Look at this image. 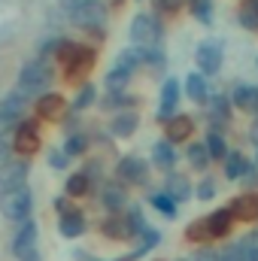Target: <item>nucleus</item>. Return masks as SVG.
Listing matches in <instances>:
<instances>
[{"label":"nucleus","mask_w":258,"mask_h":261,"mask_svg":"<svg viewBox=\"0 0 258 261\" xmlns=\"http://www.w3.org/2000/svg\"><path fill=\"white\" fill-rule=\"evenodd\" d=\"M255 164H258V155H255Z\"/></svg>","instance_id":"4d7b16f0"},{"label":"nucleus","mask_w":258,"mask_h":261,"mask_svg":"<svg viewBox=\"0 0 258 261\" xmlns=\"http://www.w3.org/2000/svg\"><path fill=\"white\" fill-rule=\"evenodd\" d=\"M52 85V70L43 64V61H28V64L18 70V88L24 97H40L46 94Z\"/></svg>","instance_id":"7ed1b4c3"},{"label":"nucleus","mask_w":258,"mask_h":261,"mask_svg":"<svg viewBox=\"0 0 258 261\" xmlns=\"http://www.w3.org/2000/svg\"><path fill=\"white\" fill-rule=\"evenodd\" d=\"M186 158H189V164H192L194 170H207V167H210V161H213L203 143H192V146L186 149Z\"/></svg>","instance_id":"f704fd0d"},{"label":"nucleus","mask_w":258,"mask_h":261,"mask_svg":"<svg viewBox=\"0 0 258 261\" xmlns=\"http://www.w3.org/2000/svg\"><path fill=\"white\" fill-rule=\"evenodd\" d=\"M179 94H183V82L179 79H167L161 85V107H158V122L167 125L173 116H176V107H179Z\"/></svg>","instance_id":"9d476101"},{"label":"nucleus","mask_w":258,"mask_h":261,"mask_svg":"<svg viewBox=\"0 0 258 261\" xmlns=\"http://www.w3.org/2000/svg\"><path fill=\"white\" fill-rule=\"evenodd\" d=\"M240 24L246 31H258V0H243L240 3Z\"/></svg>","instance_id":"4c0bfd02"},{"label":"nucleus","mask_w":258,"mask_h":261,"mask_svg":"<svg viewBox=\"0 0 258 261\" xmlns=\"http://www.w3.org/2000/svg\"><path fill=\"white\" fill-rule=\"evenodd\" d=\"M64 195L67 197H85V195H91V176H88L85 170L70 173V176L64 179Z\"/></svg>","instance_id":"cd10ccee"},{"label":"nucleus","mask_w":258,"mask_h":261,"mask_svg":"<svg viewBox=\"0 0 258 261\" xmlns=\"http://www.w3.org/2000/svg\"><path fill=\"white\" fill-rule=\"evenodd\" d=\"M155 261H161V258H155Z\"/></svg>","instance_id":"13d9d810"},{"label":"nucleus","mask_w":258,"mask_h":261,"mask_svg":"<svg viewBox=\"0 0 258 261\" xmlns=\"http://www.w3.org/2000/svg\"><path fill=\"white\" fill-rule=\"evenodd\" d=\"M186 243H197V246H210L213 240H210V231H207V219H194L186 225Z\"/></svg>","instance_id":"7c9ffc66"},{"label":"nucleus","mask_w":258,"mask_h":261,"mask_svg":"<svg viewBox=\"0 0 258 261\" xmlns=\"http://www.w3.org/2000/svg\"><path fill=\"white\" fill-rule=\"evenodd\" d=\"M237 246H240V252H243L246 261H258V231H249L246 237H240Z\"/></svg>","instance_id":"a19ab883"},{"label":"nucleus","mask_w":258,"mask_h":261,"mask_svg":"<svg viewBox=\"0 0 258 261\" xmlns=\"http://www.w3.org/2000/svg\"><path fill=\"white\" fill-rule=\"evenodd\" d=\"M192 261H219V252H216L213 246H200V249L194 252Z\"/></svg>","instance_id":"de8ad7c7"},{"label":"nucleus","mask_w":258,"mask_h":261,"mask_svg":"<svg viewBox=\"0 0 258 261\" xmlns=\"http://www.w3.org/2000/svg\"><path fill=\"white\" fill-rule=\"evenodd\" d=\"M0 213L9 222H28L31 213H34V192L28 186L12 189V192H3L0 195Z\"/></svg>","instance_id":"20e7f679"},{"label":"nucleus","mask_w":258,"mask_h":261,"mask_svg":"<svg viewBox=\"0 0 258 261\" xmlns=\"http://www.w3.org/2000/svg\"><path fill=\"white\" fill-rule=\"evenodd\" d=\"M34 110H37V119L40 122H58L67 110V100L61 94H55V91H46V94L37 97V107Z\"/></svg>","instance_id":"f8f14e48"},{"label":"nucleus","mask_w":258,"mask_h":261,"mask_svg":"<svg viewBox=\"0 0 258 261\" xmlns=\"http://www.w3.org/2000/svg\"><path fill=\"white\" fill-rule=\"evenodd\" d=\"M9 155H12V137L9 134H0V164L9 161Z\"/></svg>","instance_id":"49530a36"},{"label":"nucleus","mask_w":258,"mask_h":261,"mask_svg":"<svg viewBox=\"0 0 258 261\" xmlns=\"http://www.w3.org/2000/svg\"><path fill=\"white\" fill-rule=\"evenodd\" d=\"M55 58L64 64V79L73 85V82H82L91 73V67H94V49L82 46V43H73V40H61Z\"/></svg>","instance_id":"f257e3e1"},{"label":"nucleus","mask_w":258,"mask_h":261,"mask_svg":"<svg viewBox=\"0 0 258 261\" xmlns=\"http://www.w3.org/2000/svg\"><path fill=\"white\" fill-rule=\"evenodd\" d=\"M152 161H155V167H161V170H173V164L179 161V155H176V146L164 137V140H158L155 146H152Z\"/></svg>","instance_id":"aec40b11"},{"label":"nucleus","mask_w":258,"mask_h":261,"mask_svg":"<svg viewBox=\"0 0 258 261\" xmlns=\"http://www.w3.org/2000/svg\"><path fill=\"white\" fill-rule=\"evenodd\" d=\"M161 34H164V28H161L158 15H152V12L134 15V21H131V40H134V46H143V49L158 46Z\"/></svg>","instance_id":"39448f33"},{"label":"nucleus","mask_w":258,"mask_h":261,"mask_svg":"<svg viewBox=\"0 0 258 261\" xmlns=\"http://www.w3.org/2000/svg\"><path fill=\"white\" fill-rule=\"evenodd\" d=\"M94 100H97V85L82 82V88H79L76 97H73V110H76V113H85L88 107H94Z\"/></svg>","instance_id":"72a5a7b5"},{"label":"nucleus","mask_w":258,"mask_h":261,"mask_svg":"<svg viewBox=\"0 0 258 261\" xmlns=\"http://www.w3.org/2000/svg\"><path fill=\"white\" fill-rule=\"evenodd\" d=\"M219 261H246V258H243V252H240V246H237V243H231V246H225V249H219Z\"/></svg>","instance_id":"a18cd8bd"},{"label":"nucleus","mask_w":258,"mask_h":261,"mask_svg":"<svg viewBox=\"0 0 258 261\" xmlns=\"http://www.w3.org/2000/svg\"><path fill=\"white\" fill-rule=\"evenodd\" d=\"M100 203L107 213H125L128 210V192L122 182H107L100 192Z\"/></svg>","instance_id":"a211bd4d"},{"label":"nucleus","mask_w":258,"mask_h":261,"mask_svg":"<svg viewBox=\"0 0 258 261\" xmlns=\"http://www.w3.org/2000/svg\"><path fill=\"white\" fill-rule=\"evenodd\" d=\"M58 3H61V9H64V12H73V9L88 6V3H94V0H58Z\"/></svg>","instance_id":"8fccbe9b"},{"label":"nucleus","mask_w":258,"mask_h":261,"mask_svg":"<svg viewBox=\"0 0 258 261\" xmlns=\"http://www.w3.org/2000/svg\"><path fill=\"white\" fill-rule=\"evenodd\" d=\"M28 173H31L28 158H9V161H3L0 164V195L28 186Z\"/></svg>","instance_id":"6e6552de"},{"label":"nucleus","mask_w":258,"mask_h":261,"mask_svg":"<svg viewBox=\"0 0 258 261\" xmlns=\"http://www.w3.org/2000/svg\"><path fill=\"white\" fill-rule=\"evenodd\" d=\"M189 12L200 24H213V0H189Z\"/></svg>","instance_id":"58836bf2"},{"label":"nucleus","mask_w":258,"mask_h":261,"mask_svg":"<svg viewBox=\"0 0 258 261\" xmlns=\"http://www.w3.org/2000/svg\"><path fill=\"white\" fill-rule=\"evenodd\" d=\"M158 243H161V231L149 225V228H146V231H143V234L137 237V249H134V252L128 255V261H137V258H143V255H146V252H152V249H155Z\"/></svg>","instance_id":"bb28decb"},{"label":"nucleus","mask_w":258,"mask_h":261,"mask_svg":"<svg viewBox=\"0 0 258 261\" xmlns=\"http://www.w3.org/2000/svg\"><path fill=\"white\" fill-rule=\"evenodd\" d=\"M176 261H189V258H176Z\"/></svg>","instance_id":"6e6d98bb"},{"label":"nucleus","mask_w":258,"mask_h":261,"mask_svg":"<svg viewBox=\"0 0 258 261\" xmlns=\"http://www.w3.org/2000/svg\"><path fill=\"white\" fill-rule=\"evenodd\" d=\"M18 261H43V255H40V249H31V252H24Z\"/></svg>","instance_id":"3c124183"},{"label":"nucleus","mask_w":258,"mask_h":261,"mask_svg":"<svg viewBox=\"0 0 258 261\" xmlns=\"http://www.w3.org/2000/svg\"><path fill=\"white\" fill-rule=\"evenodd\" d=\"M24 110H28V97L21 91H9L6 97H0V119L18 125L24 119Z\"/></svg>","instance_id":"4468645a"},{"label":"nucleus","mask_w":258,"mask_h":261,"mask_svg":"<svg viewBox=\"0 0 258 261\" xmlns=\"http://www.w3.org/2000/svg\"><path fill=\"white\" fill-rule=\"evenodd\" d=\"M194 58H197V70H200L203 76H213V73L222 70V49H219L216 43H200Z\"/></svg>","instance_id":"2eb2a0df"},{"label":"nucleus","mask_w":258,"mask_h":261,"mask_svg":"<svg viewBox=\"0 0 258 261\" xmlns=\"http://www.w3.org/2000/svg\"><path fill=\"white\" fill-rule=\"evenodd\" d=\"M15 130V125L12 122H6V119H0V134H12Z\"/></svg>","instance_id":"603ef678"},{"label":"nucleus","mask_w":258,"mask_h":261,"mask_svg":"<svg viewBox=\"0 0 258 261\" xmlns=\"http://www.w3.org/2000/svg\"><path fill=\"white\" fill-rule=\"evenodd\" d=\"M183 85H186V94H189L192 103L203 107V103L210 100V85H207V76H203V73H189Z\"/></svg>","instance_id":"4be33fe9"},{"label":"nucleus","mask_w":258,"mask_h":261,"mask_svg":"<svg viewBox=\"0 0 258 261\" xmlns=\"http://www.w3.org/2000/svg\"><path fill=\"white\" fill-rule=\"evenodd\" d=\"M137 128H140V116H137L134 110H125V113H116V119H113V125H110V134L125 140V137H131Z\"/></svg>","instance_id":"393cba45"},{"label":"nucleus","mask_w":258,"mask_h":261,"mask_svg":"<svg viewBox=\"0 0 258 261\" xmlns=\"http://www.w3.org/2000/svg\"><path fill=\"white\" fill-rule=\"evenodd\" d=\"M164 195H170L176 203H183V200H189L194 192H192V186H189V179H186L183 173H167V176H164Z\"/></svg>","instance_id":"5701e85b"},{"label":"nucleus","mask_w":258,"mask_h":261,"mask_svg":"<svg viewBox=\"0 0 258 261\" xmlns=\"http://www.w3.org/2000/svg\"><path fill=\"white\" fill-rule=\"evenodd\" d=\"M97 231L107 237V240H131V231H128V222H125V213H110L107 219H100Z\"/></svg>","instance_id":"f3484780"},{"label":"nucleus","mask_w":258,"mask_h":261,"mask_svg":"<svg viewBox=\"0 0 258 261\" xmlns=\"http://www.w3.org/2000/svg\"><path fill=\"white\" fill-rule=\"evenodd\" d=\"M67 18H70L76 28L88 31V37H94L97 43L107 37V34H104V31H107V6H104L100 0H94V3H88V6H79V9H73V12H67Z\"/></svg>","instance_id":"f03ea898"},{"label":"nucleus","mask_w":258,"mask_h":261,"mask_svg":"<svg viewBox=\"0 0 258 261\" xmlns=\"http://www.w3.org/2000/svg\"><path fill=\"white\" fill-rule=\"evenodd\" d=\"M225 179H231V182H240L243 179V173L249 170V161H246V155L243 152H237V149H231L228 155H225Z\"/></svg>","instance_id":"b1692460"},{"label":"nucleus","mask_w":258,"mask_h":261,"mask_svg":"<svg viewBox=\"0 0 258 261\" xmlns=\"http://www.w3.org/2000/svg\"><path fill=\"white\" fill-rule=\"evenodd\" d=\"M183 3H186V0H155V9H158L161 15H176V12L183 9Z\"/></svg>","instance_id":"c03bdc74"},{"label":"nucleus","mask_w":258,"mask_h":261,"mask_svg":"<svg viewBox=\"0 0 258 261\" xmlns=\"http://www.w3.org/2000/svg\"><path fill=\"white\" fill-rule=\"evenodd\" d=\"M110 3H113V6H122V3H125V0H110Z\"/></svg>","instance_id":"864d4df0"},{"label":"nucleus","mask_w":258,"mask_h":261,"mask_svg":"<svg viewBox=\"0 0 258 261\" xmlns=\"http://www.w3.org/2000/svg\"><path fill=\"white\" fill-rule=\"evenodd\" d=\"M203 219H207L210 240H225V237H231V231H234V225H237L228 206H222V210H213V213H210V216H203Z\"/></svg>","instance_id":"ddd939ff"},{"label":"nucleus","mask_w":258,"mask_h":261,"mask_svg":"<svg viewBox=\"0 0 258 261\" xmlns=\"http://www.w3.org/2000/svg\"><path fill=\"white\" fill-rule=\"evenodd\" d=\"M216 192H219L216 179H213V176H207V179H200V182H197L194 197H197V200H213V197H216Z\"/></svg>","instance_id":"79ce46f5"},{"label":"nucleus","mask_w":258,"mask_h":261,"mask_svg":"<svg viewBox=\"0 0 258 261\" xmlns=\"http://www.w3.org/2000/svg\"><path fill=\"white\" fill-rule=\"evenodd\" d=\"M231 107L258 116V85H246V82H240V85L231 91Z\"/></svg>","instance_id":"6ab92c4d"},{"label":"nucleus","mask_w":258,"mask_h":261,"mask_svg":"<svg viewBox=\"0 0 258 261\" xmlns=\"http://www.w3.org/2000/svg\"><path fill=\"white\" fill-rule=\"evenodd\" d=\"M37 237H40V228H37V222H34V219L18 222V228H15V234H12V240H9L12 255H15V258H21L24 252L37 249Z\"/></svg>","instance_id":"1a4fd4ad"},{"label":"nucleus","mask_w":258,"mask_h":261,"mask_svg":"<svg viewBox=\"0 0 258 261\" xmlns=\"http://www.w3.org/2000/svg\"><path fill=\"white\" fill-rule=\"evenodd\" d=\"M143 46H131V49H122L119 52V61H116V67H122V70H128L131 76L143 67Z\"/></svg>","instance_id":"c756f323"},{"label":"nucleus","mask_w":258,"mask_h":261,"mask_svg":"<svg viewBox=\"0 0 258 261\" xmlns=\"http://www.w3.org/2000/svg\"><path fill=\"white\" fill-rule=\"evenodd\" d=\"M40 122H34V119H21L18 125H15V137H12V152L15 155H24V158H31V155H37L40 152Z\"/></svg>","instance_id":"423d86ee"},{"label":"nucleus","mask_w":258,"mask_h":261,"mask_svg":"<svg viewBox=\"0 0 258 261\" xmlns=\"http://www.w3.org/2000/svg\"><path fill=\"white\" fill-rule=\"evenodd\" d=\"M52 203H55L58 216H64V213H70V210H73V197H67V195H58L55 200H52Z\"/></svg>","instance_id":"09e8293b"},{"label":"nucleus","mask_w":258,"mask_h":261,"mask_svg":"<svg viewBox=\"0 0 258 261\" xmlns=\"http://www.w3.org/2000/svg\"><path fill=\"white\" fill-rule=\"evenodd\" d=\"M58 231H61V237H67V240L82 237V234L88 231V219H85V213L73 206L70 213H64V216L58 219Z\"/></svg>","instance_id":"dca6fc26"},{"label":"nucleus","mask_w":258,"mask_h":261,"mask_svg":"<svg viewBox=\"0 0 258 261\" xmlns=\"http://www.w3.org/2000/svg\"><path fill=\"white\" fill-rule=\"evenodd\" d=\"M149 203H152L161 216H167V219H176V213H179V203H176L170 195H164V192L152 195V197H149Z\"/></svg>","instance_id":"c9c22d12"},{"label":"nucleus","mask_w":258,"mask_h":261,"mask_svg":"<svg viewBox=\"0 0 258 261\" xmlns=\"http://www.w3.org/2000/svg\"><path fill=\"white\" fill-rule=\"evenodd\" d=\"M140 100L134 97V94H128V91H110L107 94V100H104V110H113V113H125V110H131V107H137Z\"/></svg>","instance_id":"473e14b6"},{"label":"nucleus","mask_w":258,"mask_h":261,"mask_svg":"<svg viewBox=\"0 0 258 261\" xmlns=\"http://www.w3.org/2000/svg\"><path fill=\"white\" fill-rule=\"evenodd\" d=\"M88 143H91V140H88L82 130H76V134H67V140H64L61 149L67 152V158L73 161V158H82V155L88 152Z\"/></svg>","instance_id":"2f4dec72"},{"label":"nucleus","mask_w":258,"mask_h":261,"mask_svg":"<svg viewBox=\"0 0 258 261\" xmlns=\"http://www.w3.org/2000/svg\"><path fill=\"white\" fill-rule=\"evenodd\" d=\"M210 103V122H213V130H219L222 125H228L231 122V100L228 97H213V100H207Z\"/></svg>","instance_id":"a878e982"},{"label":"nucleus","mask_w":258,"mask_h":261,"mask_svg":"<svg viewBox=\"0 0 258 261\" xmlns=\"http://www.w3.org/2000/svg\"><path fill=\"white\" fill-rule=\"evenodd\" d=\"M131 82V73L128 70H122V67H113L107 76H104V85H107V91H125Z\"/></svg>","instance_id":"e433bc0d"},{"label":"nucleus","mask_w":258,"mask_h":261,"mask_svg":"<svg viewBox=\"0 0 258 261\" xmlns=\"http://www.w3.org/2000/svg\"><path fill=\"white\" fill-rule=\"evenodd\" d=\"M113 261H128V258H113Z\"/></svg>","instance_id":"5fc2aeb1"},{"label":"nucleus","mask_w":258,"mask_h":261,"mask_svg":"<svg viewBox=\"0 0 258 261\" xmlns=\"http://www.w3.org/2000/svg\"><path fill=\"white\" fill-rule=\"evenodd\" d=\"M116 182H122V186H143V182H149V164L140 155H125L116 164Z\"/></svg>","instance_id":"0eeeda50"},{"label":"nucleus","mask_w":258,"mask_h":261,"mask_svg":"<svg viewBox=\"0 0 258 261\" xmlns=\"http://www.w3.org/2000/svg\"><path fill=\"white\" fill-rule=\"evenodd\" d=\"M234 222H243V225H252L258 222V192H243L228 203Z\"/></svg>","instance_id":"9b49d317"},{"label":"nucleus","mask_w":258,"mask_h":261,"mask_svg":"<svg viewBox=\"0 0 258 261\" xmlns=\"http://www.w3.org/2000/svg\"><path fill=\"white\" fill-rule=\"evenodd\" d=\"M49 167H55V170H67V164H70V158H67L64 149H49Z\"/></svg>","instance_id":"37998d69"},{"label":"nucleus","mask_w":258,"mask_h":261,"mask_svg":"<svg viewBox=\"0 0 258 261\" xmlns=\"http://www.w3.org/2000/svg\"><path fill=\"white\" fill-rule=\"evenodd\" d=\"M203 146H207V152H210L213 161H225V155L231 152L228 143H225V134H222V130H213V128H210V134H207Z\"/></svg>","instance_id":"c85d7f7f"},{"label":"nucleus","mask_w":258,"mask_h":261,"mask_svg":"<svg viewBox=\"0 0 258 261\" xmlns=\"http://www.w3.org/2000/svg\"><path fill=\"white\" fill-rule=\"evenodd\" d=\"M192 130H194V122H192V116H173L167 125H164V137L176 146V143H183V140H189L192 137Z\"/></svg>","instance_id":"412c9836"},{"label":"nucleus","mask_w":258,"mask_h":261,"mask_svg":"<svg viewBox=\"0 0 258 261\" xmlns=\"http://www.w3.org/2000/svg\"><path fill=\"white\" fill-rule=\"evenodd\" d=\"M125 222H128L131 240H134V237H140V234L149 228V222L143 219V213H140V210H125Z\"/></svg>","instance_id":"ea45409f"}]
</instances>
